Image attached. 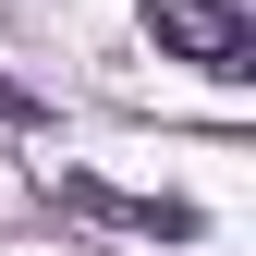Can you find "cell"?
Returning a JSON list of instances; mask_svg holds the SVG:
<instances>
[{
  "mask_svg": "<svg viewBox=\"0 0 256 256\" xmlns=\"http://www.w3.org/2000/svg\"><path fill=\"white\" fill-rule=\"evenodd\" d=\"M146 37L171 49V61H196L208 86H244V74H256V24H244V0H146Z\"/></svg>",
  "mask_w": 256,
  "mask_h": 256,
  "instance_id": "1",
  "label": "cell"
},
{
  "mask_svg": "<svg viewBox=\"0 0 256 256\" xmlns=\"http://www.w3.org/2000/svg\"><path fill=\"white\" fill-rule=\"evenodd\" d=\"M61 208H74V220H110V232H146V244H196L208 232L196 196H122V183H98V171H61Z\"/></svg>",
  "mask_w": 256,
  "mask_h": 256,
  "instance_id": "2",
  "label": "cell"
},
{
  "mask_svg": "<svg viewBox=\"0 0 256 256\" xmlns=\"http://www.w3.org/2000/svg\"><path fill=\"white\" fill-rule=\"evenodd\" d=\"M0 110H12V122H24V110H37V98H24V86H12V74H0Z\"/></svg>",
  "mask_w": 256,
  "mask_h": 256,
  "instance_id": "3",
  "label": "cell"
}]
</instances>
